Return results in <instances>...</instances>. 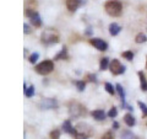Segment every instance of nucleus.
I'll use <instances>...</instances> for the list:
<instances>
[{
  "label": "nucleus",
  "instance_id": "1",
  "mask_svg": "<svg viewBox=\"0 0 147 139\" xmlns=\"http://www.w3.org/2000/svg\"><path fill=\"white\" fill-rule=\"evenodd\" d=\"M104 9H105V11H107L108 15L117 17V16L121 15L123 5H121L120 1H118V0H110V1L105 3Z\"/></svg>",
  "mask_w": 147,
  "mask_h": 139
},
{
  "label": "nucleus",
  "instance_id": "2",
  "mask_svg": "<svg viewBox=\"0 0 147 139\" xmlns=\"http://www.w3.org/2000/svg\"><path fill=\"white\" fill-rule=\"evenodd\" d=\"M40 40H42V43H44V44L58 43L59 42V36L55 33L53 30H45L44 32H42Z\"/></svg>",
  "mask_w": 147,
  "mask_h": 139
},
{
  "label": "nucleus",
  "instance_id": "3",
  "mask_svg": "<svg viewBox=\"0 0 147 139\" xmlns=\"http://www.w3.org/2000/svg\"><path fill=\"white\" fill-rule=\"evenodd\" d=\"M53 69H54V63L52 61H43L38 65H36L34 70L38 74H40V75H47V74L53 72Z\"/></svg>",
  "mask_w": 147,
  "mask_h": 139
},
{
  "label": "nucleus",
  "instance_id": "4",
  "mask_svg": "<svg viewBox=\"0 0 147 139\" xmlns=\"http://www.w3.org/2000/svg\"><path fill=\"white\" fill-rule=\"evenodd\" d=\"M69 112H70V116H72V117H80V116L85 113V107L81 104L72 102L70 105V108H69Z\"/></svg>",
  "mask_w": 147,
  "mask_h": 139
},
{
  "label": "nucleus",
  "instance_id": "5",
  "mask_svg": "<svg viewBox=\"0 0 147 139\" xmlns=\"http://www.w3.org/2000/svg\"><path fill=\"white\" fill-rule=\"evenodd\" d=\"M58 107V102L55 99H43L39 102V108L42 110H55Z\"/></svg>",
  "mask_w": 147,
  "mask_h": 139
},
{
  "label": "nucleus",
  "instance_id": "6",
  "mask_svg": "<svg viewBox=\"0 0 147 139\" xmlns=\"http://www.w3.org/2000/svg\"><path fill=\"white\" fill-rule=\"evenodd\" d=\"M110 72L114 75H120V74L125 73V67L121 65L118 59H113L112 63H110Z\"/></svg>",
  "mask_w": 147,
  "mask_h": 139
},
{
  "label": "nucleus",
  "instance_id": "7",
  "mask_svg": "<svg viewBox=\"0 0 147 139\" xmlns=\"http://www.w3.org/2000/svg\"><path fill=\"white\" fill-rule=\"evenodd\" d=\"M91 43L93 44L98 50H102V52L107 50V48H108L107 42L103 41V40H100V38H93V40H91Z\"/></svg>",
  "mask_w": 147,
  "mask_h": 139
},
{
  "label": "nucleus",
  "instance_id": "8",
  "mask_svg": "<svg viewBox=\"0 0 147 139\" xmlns=\"http://www.w3.org/2000/svg\"><path fill=\"white\" fill-rule=\"evenodd\" d=\"M82 3H85V0H66V6L70 11H76Z\"/></svg>",
  "mask_w": 147,
  "mask_h": 139
},
{
  "label": "nucleus",
  "instance_id": "9",
  "mask_svg": "<svg viewBox=\"0 0 147 139\" xmlns=\"http://www.w3.org/2000/svg\"><path fill=\"white\" fill-rule=\"evenodd\" d=\"M63 129H64V132L71 134V136H74V137L77 134V131L71 126V122L70 121H65V122L63 123Z\"/></svg>",
  "mask_w": 147,
  "mask_h": 139
},
{
  "label": "nucleus",
  "instance_id": "10",
  "mask_svg": "<svg viewBox=\"0 0 147 139\" xmlns=\"http://www.w3.org/2000/svg\"><path fill=\"white\" fill-rule=\"evenodd\" d=\"M92 117L97 121H103V119H105V113L103 110H96L92 111Z\"/></svg>",
  "mask_w": 147,
  "mask_h": 139
},
{
  "label": "nucleus",
  "instance_id": "11",
  "mask_svg": "<svg viewBox=\"0 0 147 139\" xmlns=\"http://www.w3.org/2000/svg\"><path fill=\"white\" fill-rule=\"evenodd\" d=\"M120 30H121V27L118 24H115V22H113V24L109 25V33L112 36H117L119 32H120Z\"/></svg>",
  "mask_w": 147,
  "mask_h": 139
},
{
  "label": "nucleus",
  "instance_id": "12",
  "mask_svg": "<svg viewBox=\"0 0 147 139\" xmlns=\"http://www.w3.org/2000/svg\"><path fill=\"white\" fill-rule=\"evenodd\" d=\"M30 18H31V24L34 25L36 27H39L40 25H42V20H40V16H39V14L37 11L34 12V15L32 17H30Z\"/></svg>",
  "mask_w": 147,
  "mask_h": 139
},
{
  "label": "nucleus",
  "instance_id": "13",
  "mask_svg": "<svg viewBox=\"0 0 147 139\" xmlns=\"http://www.w3.org/2000/svg\"><path fill=\"white\" fill-rule=\"evenodd\" d=\"M124 121H125V123L127 124L129 127L135 126V118H134V116H132L131 113H126L125 116H124Z\"/></svg>",
  "mask_w": 147,
  "mask_h": 139
},
{
  "label": "nucleus",
  "instance_id": "14",
  "mask_svg": "<svg viewBox=\"0 0 147 139\" xmlns=\"http://www.w3.org/2000/svg\"><path fill=\"white\" fill-rule=\"evenodd\" d=\"M139 76H140V85H141V90L147 91V82H146V79L145 75L142 72H139Z\"/></svg>",
  "mask_w": 147,
  "mask_h": 139
},
{
  "label": "nucleus",
  "instance_id": "15",
  "mask_svg": "<svg viewBox=\"0 0 147 139\" xmlns=\"http://www.w3.org/2000/svg\"><path fill=\"white\" fill-rule=\"evenodd\" d=\"M121 139H140V138L136 137L135 134L132 132H130V131H125L121 134Z\"/></svg>",
  "mask_w": 147,
  "mask_h": 139
},
{
  "label": "nucleus",
  "instance_id": "16",
  "mask_svg": "<svg viewBox=\"0 0 147 139\" xmlns=\"http://www.w3.org/2000/svg\"><path fill=\"white\" fill-rule=\"evenodd\" d=\"M108 63H109V59L107 57L100 59V63H99V69L100 70H105V69L108 68Z\"/></svg>",
  "mask_w": 147,
  "mask_h": 139
},
{
  "label": "nucleus",
  "instance_id": "17",
  "mask_svg": "<svg viewBox=\"0 0 147 139\" xmlns=\"http://www.w3.org/2000/svg\"><path fill=\"white\" fill-rule=\"evenodd\" d=\"M147 41V37L145 33H139L136 36V38H135V42L136 43H145Z\"/></svg>",
  "mask_w": 147,
  "mask_h": 139
},
{
  "label": "nucleus",
  "instance_id": "18",
  "mask_svg": "<svg viewBox=\"0 0 147 139\" xmlns=\"http://www.w3.org/2000/svg\"><path fill=\"white\" fill-rule=\"evenodd\" d=\"M105 90H107V92L108 94H110V95H114V92H115V89L113 87V85L110 84V82H105Z\"/></svg>",
  "mask_w": 147,
  "mask_h": 139
},
{
  "label": "nucleus",
  "instance_id": "19",
  "mask_svg": "<svg viewBox=\"0 0 147 139\" xmlns=\"http://www.w3.org/2000/svg\"><path fill=\"white\" fill-rule=\"evenodd\" d=\"M121 55L125 59H127V61H132V59H134V53L130 52V50H126V52H124Z\"/></svg>",
  "mask_w": 147,
  "mask_h": 139
},
{
  "label": "nucleus",
  "instance_id": "20",
  "mask_svg": "<svg viewBox=\"0 0 147 139\" xmlns=\"http://www.w3.org/2000/svg\"><path fill=\"white\" fill-rule=\"evenodd\" d=\"M33 94H34V86H30L28 89H26V91H25V95L27 97H32Z\"/></svg>",
  "mask_w": 147,
  "mask_h": 139
},
{
  "label": "nucleus",
  "instance_id": "21",
  "mask_svg": "<svg viewBox=\"0 0 147 139\" xmlns=\"http://www.w3.org/2000/svg\"><path fill=\"white\" fill-rule=\"evenodd\" d=\"M65 57H66V48H65V47H63L61 52L59 53V54H57V57H55V59H57V61H59V59L65 58Z\"/></svg>",
  "mask_w": 147,
  "mask_h": 139
},
{
  "label": "nucleus",
  "instance_id": "22",
  "mask_svg": "<svg viewBox=\"0 0 147 139\" xmlns=\"http://www.w3.org/2000/svg\"><path fill=\"white\" fill-rule=\"evenodd\" d=\"M50 138H52V139H59V138H60V131L55 129V131L50 132Z\"/></svg>",
  "mask_w": 147,
  "mask_h": 139
},
{
  "label": "nucleus",
  "instance_id": "23",
  "mask_svg": "<svg viewBox=\"0 0 147 139\" xmlns=\"http://www.w3.org/2000/svg\"><path fill=\"white\" fill-rule=\"evenodd\" d=\"M117 114H118V111H117V108H115V107H112V108H110V111L108 112V116H109L110 118L117 117Z\"/></svg>",
  "mask_w": 147,
  "mask_h": 139
},
{
  "label": "nucleus",
  "instance_id": "24",
  "mask_svg": "<svg viewBox=\"0 0 147 139\" xmlns=\"http://www.w3.org/2000/svg\"><path fill=\"white\" fill-rule=\"evenodd\" d=\"M76 86H77V90L79 91H84L85 90V81H76Z\"/></svg>",
  "mask_w": 147,
  "mask_h": 139
},
{
  "label": "nucleus",
  "instance_id": "25",
  "mask_svg": "<svg viewBox=\"0 0 147 139\" xmlns=\"http://www.w3.org/2000/svg\"><path fill=\"white\" fill-rule=\"evenodd\" d=\"M38 57H39V54L38 53H33V54H31L30 55V62L33 64V63H36L37 62V59H38Z\"/></svg>",
  "mask_w": 147,
  "mask_h": 139
},
{
  "label": "nucleus",
  "instance_id": "26",
  "mask_svg": "<svg viewBox=\"0 0 147 139\" xmlns=\"http://www.w3.org/2000/svg\"><path fill=\"white\" fill-rule=\"evenodd\" d=\"M139 106H140V108H141V111L144 112V116H147V106L144 104V102H139Z\"/></svg>",
  "mask_w": 147,
  "mask_h": 139
},
{
  "label": "nucleus",
  "instance_id": "27",
  "mask_svg": "<svg viewBox=\"0 0 147 139\" xmlns=\"http://www.w3.org/2000/svg\"><path fill=\"white\" fill-rule=\"evenodd\" d=\"M76 139H88V136H86V134L84 133H80V132H77V134L75 136Z\"/></svg>",
  "mask_w": 147,
  "mask_h": 139
},
{
  "label": "nucleus",
  "instance_id": "28",
  "mask_svg": "<svg viewBox=\"0 0 147 139\" xmlns=\"http://www.w3.org/2000/svg\"><path fill=\"white\" fill-rule=\"evenodd\" d=\"M34 10H32V9H27V10H26V12H25V15L27 16V17H32V16H33L34 15Z\"/></svg>",
  "mask_w": 147,
  "mask_h": 139
},
{
  "label": "nucleus",
  "instance_id": "29",
  "mask_svg": "<svg viewBox=\"0 0 147 139\" xmlns=\"http://www.w3.org/2000/svg\"><path fill=\"white\" fill-rule=\"evenodd\" d=\"M102 139H114V137H113V134L110 133V132H107L104 134V136L102 137Z\"/></svg>",
  "mask_w": 147,
  "mask_h": 139
},
{
  "label": "nucleus",
  "instance_id": "30",
  "mask_svg": "<svg viewBox=\"0 0 147 139\" xmlns=\"http://www.w3.org/2000/svg\"><path fill=\"white\" fill-rule=\"evenodd\" d=\"M24 31H25V33H31V30H30V26L28 25H24Z\"/></svg>",
  "mask_w": 147,
  "mask_h": 139
},
{
  "label": "nucleus",
  "instance_id": "31",
  "mask_svg": "<svg viewBox=\"0 0 147 139\" xmlns=\"http://www.w3.org/2000/svg\"><path fill=\"white\" fill-rule=\"evenodd\" d=\"M113 127H114V129H118L119 128V123L118 122H114L113 123Z\"/></svg>",
  "mask_w": 147,
  "mask_h": 139
},
{
  "label": "nucleus",
  "instance_id": "32",
  "mask_svg": "<svg viewBox=\"0 0 147 139\" xmlns=\"http://www.w3.org/2000/svg\"><path fill=\"white\" fill-rule=\"evenodd\" d=\"M91 29H90V27H88V29H87V31H86V35H91Z\"/></svg>",
  "mask_w": 147,
  "mask_h": 139
},
{
  "label": "nucleus",
  "instance_id": "33",
  "mask_svg": "<svg viewBox=\"0 0 147 139\" xmlns=\"http://www.w3.org/2000/svg\"><path fill=\"white\" fill-rule=\"evenodd\" d=\"M146 65H147V62H146Z\"/></svg>",
  "mask_w": 147,
  "mask_h": 139
}]
</instances>
